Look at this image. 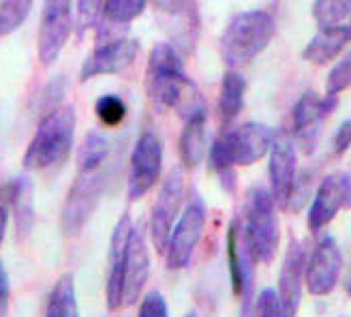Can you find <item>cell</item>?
Segmentation results:
<instances>
[{
	"instance_id": "cell-7",
	"label": "cell",
	"mask_w": 351,
	"mask_h": 317,
	"mask_svg": "<svg viewBox=\"0 0 351 317\" xmlns=\"http://www.w3.org/2000/svg\"><path fill=\"white\" fill-rule=\"evenodd\" d=\"M73 0H43L37 54L43 67H51L71 37L73 30Z\"/></svg>"
},
{
	"instance_id": "cell-22",
	"label": "cell",
	"mask_w": 351,
	"mask_h": 317,
	"mask_svg": "<svg viewBox=\"0 0 351 317\" xmlns=\"http://www.w3.org/2000/svg\"><path fill=\"white\" fill-rule=\"evenodd\" d=\"M244 93H247V80L236 69H230L223 78L221 95H219V116L223 120V125H230L242 112Z\"/></svg>"
},
{
	"instance_id": "cell-28",
	"label": "cell",
	"mask_w": 351,
	"mask_h": 317,
	"mask_svg": "<svg viewBox=\"0 0 351 317\" xmlns=\"http://www.w3.org/2000/svg\"><path fill=\"white\" fill-rule=\"evenodd\" d=\"M32 3L34 0H0V37H7L22 28L30 15Z\"/></svg>"
},
{
	"instance_id": "cell-12",
	"label": "cell",
	"mask_w": 351,
	"mask_h": 317,
	"mask_svg": "<svg viewBox=\"0 0 351 317\" xmlns=\"http://www.w3.org/2000/svg\"><path fill=\"white\" fill-rule=\"evenodd\" d=\"M343 272V253L337 240L326 236L317 242L306 261V287L313 296H328Z\"/></svg>"
},
{
	"instance_id": "cell-29",
	"label": "cell",
	"mask_w": 351,
	"mask_h": 317,
	"mask_svg": "<svg viewBox=\"0 0 351 317\" xmlns=\"http://www.w3.org/2000/svg\"><path fill=\"white\" fill-rule=\"evenodd\" d=\"M208 161H210V169H215L217 174H230L234 169L236 148H234L232 133H225L215 139L208 150Z\"/></svg>"
},
{
	"instance_id": "cell-33",
	"label": "cell",
	"mask_w": 351,
	"mask_h": 317,
	"mask_svg": "<svg viewBox=\"0 0 351 317\" xmlns=\"http://www.w3.org/2000/svg\"><path fill=\"white\" fill-rule=\"evenodd\" d=\"M103 3L105 0H77V28L80 32H86L88 28H93L103 13Z\"/></svg>"
},
{
	"instance_id": "cell-38",
	"label": "cell",
	"mask_w": 351,
	"mask_h": 317,
	"mask_svg": "<svg viewBox=\"0 0 351 317\" xmlns=\"http://www.w3.org/2000/svg\"><path fill=\"white\" fill-rule=\"evenodd\" d=\"M184 3L186 0H152V5L167 15H178L184 9Z\"/></svg>"
},
{
	"instance_id": "cell-40",
	"label": "cell",
	"mask_w": 351,
	"mask_h": 317,
	"mask_svg": "<svg viewBox=\"0 0 351 317\" xmlns=\"http://www.w3.org/2000/svg\"><path fill=\"white\" fill-rule=\"evenodd\" d=\"M184 317H197V313H195V311H191V313H186Z\"/></svg>"
},
{
	"instance_id": "cell-14",
	"label": "cell",
	"mask_w": 351,
	"mask_h": 317,
	"mask_svg": "<svg viewBox=\"0 0 351 317\" xmlns=\"http://www.w3.org/2000/svg\"><path fill=\"white\" fill-rule=\"evenodd\" d=\"M150 277V253L146 242L144 223L133 225V232L127 246V263H125V294H122V307H131L139 301Z\"/></svg>"
},
{
	"instance_id": "cell-5",
	"label": "cell",
	"mask_w": 351,
	"mask_h": 317,
	"mask_svg": "<svg viewBox=\"0 0 351 317\" xmlns=\"http://www.w3.org/2000/svg\"><path fill=\"white\" fill-rule=\"evenodd\" d=\"M103 189H105V174L101 169L77 174V178L73 180L71 189H69V196L64 200L62 215H60L64 236L73 238L84 230L101 202Z\"/></svg>"
},
{
	"instance_id": "cell-17",
	"label": "cell",
	"mask_w": 351,
	"mask_h": 317,
	"mask_svg": "<svg viewBox=\"0 0 351 317\" xmlns=\"http://www.w3.org/2000/svg\"><path fill=\"white\" fill-rule=\"evenodd\" d=\"M306 253L304 246L291 240L287 246V253L283 259V268L278 274V296L283 303L285 317H295L302 303V287L306 285Z\"/></svg>"
},
{
	"instance_id": "cell-37",
	"label": "cell",
	"mask_w": 351,
	"mask_h": 317,
	"mask_svg": "<svg viewBox=\"0 0 351 317\" xmlns=\"http://www.w3.org/2000/svg\"><path fill=\"white\" fill-rule=\"evenodd\" d=\"M351 148V118L341 122L337 133H335V152L345 154Z\"/></svg>"
},
{
	"instance_id": "cell-35",
	"label": "cell",
	"mask_w": 351,
	"mask_h": 317,
	"mask_svg": "<svg viewBox=\"0 0 351 317\" xmlns=\"http://www.w3.org/2000/svg\"><path fill=\"white\" fill-rule=\"evenodd\" d=\"M15 198V180L0 187V246H3L5 234H7V223H9V208Z\"/></svg>"
},
{
	"instance_id": "cell-26",
	"label": "cell",
	"mask_w": 351,
	"mask_h": 317,
	"mask_svg": "<svg viewBox=\"0 0 351 317\" xmlns=\"http://www.w3.org/2000/svg\"><path fill=\"white\" fill-rule=\"evenodd\" d=\"M148 0H105L101 20L116 26H129L135 17L144 13Z\"/></svg>"
},
{
	"instance_id": "cell-36",
	"label": "cell",
	"mask_w": 351,
	"mask_h": 317,
	"mask_svg": "<svg viewBox=\"0 0 351 317\" xmlns=\"http://www.w3.org/2000/svg\"><path fill=\"white\" fill-rule=\"evenodd\" d=\"M9 307H11V281L7 268L0 261V317L9 315Z\"/></svg>"
},
{
	"instance_id": "cell-3",
	"label": "cell",
	"mask_w": 351,
	"mask_h": 317,
	"mask_svg": "<svg viewBox=\"0 0 351 317\" xmlns=\"http://www.w3.org/2000/svg\"><path fill=\"white\" fill-rule=\"evenodd\" d=\"M276 200L270 189L253 187L244 204V238L249 242V249L259 263H272L278 251V217H276Z\"/></svg>"
},
{
	"instance_id": "cell-10",
	"label": "cell",
	"mask_w": 351,
	"mask_h": 317,
	"mask_svg": "<svg viewBox=\"0 0 351 317\" xmlns=\"http://www.w3.org/2000/svg\"><path fill=\"white\" fill-rule=\"evenodd\" d=\"M337 97L339 95L319 97L317 93L306 91L295 101L293 139H295L298 148H300L304 154H311L315 150V144H317V137H319L326 116L337 110Z\"/></svg>"
},
{
	"instance_id": "cell-2",
	"label": "cell",
	"mask_w": 351,
	"mask_h": 317,
	"mask_svg": "<svg viewBox=\"0 0 351 317\" xmlns=\"http://www.w3.org/2000/svg\"><path fill=\"white\" fill-rule=\"evenodd\" d=\"M75 135V112L69 105L47 112L24 152V167L39 172L62 163L71 152Z\"/></svg>"
},
{
	"instance_id": "cell-21",
	"label": "cell",
	"mask_w": 351,
	"mask_h": 317,
	"mask_svg": "<svg viewBox=\"0 0 351 317\" xmlns=\"http://www.w3.org/2000/svg\"><path fill=\"white\" fill-rule=\"evenodd\" d=\"M208 116L206 112L184 120L180 135V156L186 169H195L208 154Z\"/></svg>"
},
{
	"instance_id": "cell-30",
	"label": "cell",
	"mask_w": 351,
	"mask_h": 317,
	"mask_svg": "<svg viewBox=\"0 0 351 317\" xmlns=\"http://www.w3.org/2000/svg\"><path fill=\"white\" fill-rule=\"evenodd\" d=\"M95 112L105 127H118L127 118V103L116 95H105L97 101Z\"/></svg>"
},
{
	"instance_id": "cell-11",
	"label": "cell",
	"mask_w": 351,
	"mask_h": 317,
	"mask_svg": "<svg viewBox=\"0 0 351 317\" xmlns=\"http://www.w3.org/2000/svg\"><path fill=\"white\" fill-rule=\"evenodd\" d=\"M343 208H351V174H330L319 183L308 208L311 232L324 230Z\"/></svg>"
},
{
	"instance_id": "cell-1",
	"label": "cell",
	"mask_w": 351,
	"mask_h": 317,
	"mask_svg": "<svg viewBox=\"0 0 351 317\" xmlns=\"http://www.w3.org/2000/svg\"><path fill=\"white\" fill-rule=\"evenodd\" d=\"M276 24L268 11H242L227 22L221 34V56L230 69L255 60L274 39Z\"/></svg>"
},
{
	"instance_id": "cell-20",
	"label": "cell",
	"mask_w": 351,
	"mask_h": 317,
	"mask_svg": "<svg viewBox=\"0 0 351 317\" xmlns=\"http://www.w3.org/2000/svg\"><path fill=\"white\" fill-rule=\"evenodd\" d=\"M351 41V34L347 26H332V28H319V32L306 43L302 58L311 64H328L332 58H337L343 47Z\"/></svg>"
},
{
	"instance_id": "cell-15",
	"label": "cell",
	"mask_w": 351,
	"mask_h": 317,
	"mask_svg": "<svg viewBox=\"0 0 351 317\" xmlns=\"http://www.w3.org/2000/svg\"><path fill=\"white\" fill-rule=\"evenodd\" d=\"M298 180V154L291 137L280 133L270 148V191L280 208H287Z\"/></svg>"
},
{
	"instance_id": "cell-32",
	"label": "cell",
	"mask_w": 351,
	"mask_h": 317,
	"mask_svg": "<svg viewBox=\"0 0 351 317\" xmlns=\"http://www.w3.org/2000/svg\"><path fill=\"white\" fill-rule=\"evenodd\" d=\"M253 317H285L283 303L276 290H263L253 307Z\"/></svg>"
},
{
	"instance_id": "cell-34",
	"label": "cell",
	"mask_w": 351,
	"mask_h": 317,
	"mask_svg": "<svg viewBox=\"0 0 351 317\" xmlns=\"http://www.w3.org/2000/svg\"><path fill=\"white\" fill-rule=\"evenodd\" d=\"M137 317H169V309L163 294L159 292H148L144 296L142 305H139Z\"/></svg>"
},
{
	"instance_id": "cell-4",
	"label": "cell",
	"mask_w": 351,
	"mask_h": 317,
	"mask_svg": "<svg viewBox=\"0 0 351 317\" xmlns=\"http://www.w3.org/2000/svg\"><path fill=\"white\" fill-rule=\"evenodd\" d=\"M191 80L184 73V62L173 45L161 41L150 49L146 86L152 105L159 112L176 108L180 103Z\"/></svg>"
},
{
	"instance_id": "cell-27",
	"label": "cell",
	"mask_w": 351,
	"mask_h": 317,
	"mask_svg": "<svg viewBox=\"0 0 351 317\" xmlns=\"http://www.w3.org/2000/svg\"><path fill=\"white\" fill-rule=\"evenodd\" d=\"M351 15V0H315L313 20L319 28L341 26Z\"/></svg>"
},
{
	"instance_id": "cell-31",
	"label": "cell",
	"mask_w": 351,
	"mask_h": 317,
	"mask_svg": "<svg viewBox=\"0 0 351 317\" xmlns=\"http://www.w3.org/2000/svg\"><path fill=\"white\" fill-rule=\"evenodd\" d=\"M347 88H351V51H347L337 67H332V71L328 73L326 80L328 95H341Z\"/></svg>"
},
{
	"instance_id": "cell-19",
	"label": "cell",
	"mask_w": 351,
	"mask_h": 317,
	"mask_svg": "<svg viewBox=\"0 0 351 317\" xmlns=\"http://www.w3.org/2000/svg\"><path fill=\"white\" fill-rule=\"evenodd\" d=\"M236 148V165H255L266 156L274 144L276 133L263 122H244L232 131Z\"/></svg>"
},
{
	"instance_id": "cell-24",
	"label": "cell",
	"mask_w": 351,
	"mask_h": 317,
	"mask_svg": "<svg viewBox=\"0 0 351 317\" xmlns=\"http://www.w3.org/2000/svg\"><path fill=\"white\" fill-rule=\"evenodd\" d=\"M110 154V142L101 133H88L77 150V169L80 172H95L101 169L105 158Z\"/></svg>"
},
{
	"instance_id": "cell-23",
	"label": "cell",
	"mask_w": 351,
	"mask_h": 317,
	"mask_svg": "<svg viewBox=\"0 0 351 317\" xmlns=\"http://www.w3.org/2000/svg\"><path fill=\"white\" fill-rule=\"evenodd\" d=\"M45 317H80V305L75 294V281L71 274H62L51 287L47 298Z\"/></svg>"
},
{
	"instance_id": "cell-13",
	"label": "cell",
	"mask_w": 351,
	"mask_h": 317,
	"mask_svg": "<svg viewBox=\"0 0 351 317\" xmlns=\"http://www.w3.org/2000/svg\"><path fill=\"white\" fill-rule=\"evenodd\" d=\"M139 43L129 37L99 43V47L82 64L80 82H88L99 75H118L135 62Z\"/></svg>"
},
{
	"instance_id": "cell-18",
	"label": "cell",
	"mask_w": 351,
	"mask_h": 317,
	"mask_svg": "<svg viewBox=\"0 0 351 317\" xmlns=\"http://www.w3.org/2000/svg\"><path fill=\"white\" fill-rule=\"evenodd\" d=\"M227 263H230L232 287L238 298H249L253 290V263L255 257L249 249V242L234 221L227 230Z\"/></svg>"
},
{
	"instance_id": "cell-25",
	"label": "cell",
	"mask_w": 351,
	"mask_h": 317,
	"mask_svg": "<svg viewBox=\"0 0 351 317\" xmlns=\"http://www.w3.org/2000/svg\"><path fill=\"white\" fill-rule=\"evenodd\" d=\"M13 213L17 221V230L20 236H26L34 223V208H32V185L28 178H17L15 180V198H13Z\"/></svg>"
},
{
	"instance_id": "cell-39",
	"label": "cell",
	"mask_w": 351,
	"mask_h": 317,
	"mask_svg": "<svg viewBox=\"0 0 351 317\" xmlns=\"http://www.w3.org/2000/svg\"><path fill=\"white\" fill-rule=\"evenodd\" d=\"M347 294L351 296V272H349V277H347Z\"/></svg>"
},
{
	"instance_id": "cell-16",
	"label": "cell",
	"mask_w": 351,
	"mask_h": 317,
	"mask_svg": "<svg viewBox=\"0 0 351 317\" xmlns=\"http://www.w3.org/2000/svg\"><path fill=\"white\" fill-rule=\"evenodd\" d=\"M133 232V221L129 215H122L114 227L110 240V259H108V283H105V298L108 309L118 311L122 307V294H125V263H127V246Z\"/></svg>"
},
{
	"instance_id": "cell-8",
	"label": "cell",
	"mask_w": 351,
	"mask_h": 317,
	"mask_svg": "<svg viewBox=\"0 0 351 317\" xmlns=\"http://www.w3.org/2000/svg\"><path fill=\"white\" fill-rule=\"evenodd\" d=\"M163 169V139L154 131H144L137 137L131 152L129 165V183L127 193L129 200H142L150 189L159 183Z\"/></svg>"
},
{
	"instance_id": "cell-6",
	"label": "cell",
	"mask_w": 351,
	"mask_h": 317,
	"mask_svg": "<svg viewBox=\"0 0 351 317\" xmlns=\"http://www.w3.org/2000/svg\"><path fill=\"white\" fill-rule=\"evenodd\" d=\"M204 227H206V202L202 200L199 193H193L169 236L165 255H167V266L171 270L186 268L191 263V257L202 240Z\"/></svg>"
},
{
	"instance_id": "cell-41",
	"label": "cell",
	"mask_w": 351,
	"mask_h": 317,
	"mask_svg": "<svg viewBox=\"0 0 351 317\" xmlns=\"http://www.w3.org/2000/svg\"><path fill=\"white\" fill-rule=\"evenodd\" d=\"M347 28H349V34H351V22H349V26H347Z\"/></svg>"
},
{
	"instance_id": "cell-9",
	"label": "cell",
	"mask_w": 351,
	"mask_h": 317,
	"mask_svg": "<svg viewBox=\"0 0 351 317\" xmlns=\"http://www.w3.org/2000/svg\"><path fill=\"white\" fill-rule=\"evenodd\" d=\"M182 202H184V172L180 167H173L163 180L150 213V238L154 249L159 253L167 251L173 225L180 219L178 215Z\"/></svg>"
}]
</instances>
